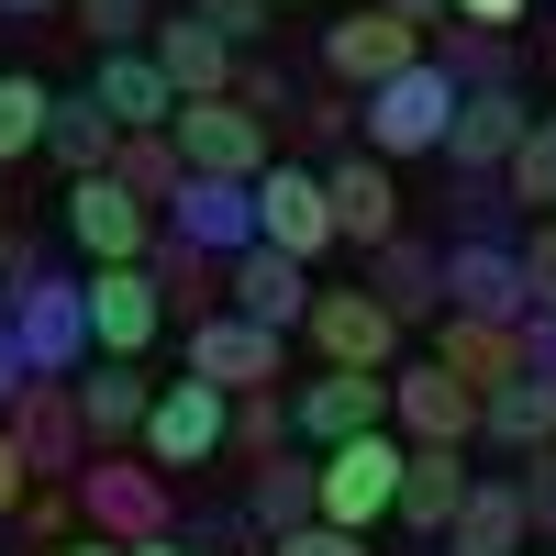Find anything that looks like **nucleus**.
I'll use <instances>...</instances> for the list:
<instances>
[{
  "instance_id": "1",
  "label": "nucleus",
  "mask_w": 556,
  "mask_h": 556,
  "mask_svg": "<svg viewBox=\"0 0 556 556\" xmlns=\"http://www.w3.org/2000/svg\"><path fill=\"white\" fill-rule=\"evenodd\" d=\"M445 123H456V78L434 56H412L401 78H379L356 101V134H367V156H445Z\"/></svg>"
},
{
  "instance_id": "2",
  "label": "nucleus",
  "mask_w": 556,
  "mask_h": 556,
  "mask_svg": "<svg viewBox=\"0 0 556 556\" xmlns=\"http://www.w3.org/2000/svg\"><path fill=\"white\" fill-rule=\"evenodd\" d=\"M401 434L379 424V434H356V445H323L312 456V513L323 523H345V534H367V523H390V501H401Z\"/></svg>"
},
{
  "instance_id": "3",
  "label": "nucleus",
  "mask_w": 556,
  "mask_h": 556,
  "mask_svg": "<svg viewBox=\"0 0 556 556\" xmlns=\"http://www.w3.org/2000/svg\"><path fill=\"white\" fill-rule=\"evenodd\" d=\"M12 334L34 379H78L89 367V267H45L34 290L12 301Z\"/></svg>"
},
{
  "instance_id": "4",
  "label": "nucleus",
  "mask_w": 556,
  "mask_h": 556,
  "mask_svg": "<svg viewBox=\"0 0 556 556\" xmlns=\"http://www.w3.org/2000/svg\"><path fill=\"white\" fill-rule=\"evenodd\" d=\"M78 523L112 534V545L178 534V513H167V468H146V456H89V468H78Z\"/></svg>"
},
{
  "instance_id": "5",
  "label": "nucleus",
  "mask_w": 556,
  "mask_h": 556,
  "mask_svg": "<svg viewBox=\"0 0 556 556\" xmlns=\"http://www.w3.org/2000/svg\"><path fill=\"white\" fill-rule=\"evenodd\" d=\"M278 367H290V334H267V323H245V312H201L190 345H178V379H212L223 401L267 390Z\"/></svg>"
},
{
  "instance_id": "6",
  "label": "nucleus",
  "mask_w": 556,
  "mask_h": 556,
  "mask_svg": "<svg viewBox=\"0 0 556 556\" xmlns=\"http://www.w3.org/2000/svg\"><path fill=\"white\" fill-rule=\"evenodd\" d=\"M56 212H67V245H78L89 267H146V256H156V212L134 201L112 167H101V178H67Z\"/></svg>"
},
{
  "instance_id": "7",
  "label": "nucleus",
  "mask_w": 556,
  "mask_h": 556,
  "mask_svg": "<svg viewBox=\"0 0 556 556\" xmlns=\"http://www.w3.org/2000/svg\"><path fill=\"white\" fill-rule=\"evenodd\" d=\"M256 245H267V256H290V267H312L323 245H334L323 167H290V156H267V167H256Z\"/></svg>"
},
{
  "instance_id": "8",
  "label": "nucleus",
  "mask_w": 556,
  "mask_h": 556,
  "mask_svg": "<svg viewBox=\"0 0 556 556\" xmlns=\"http://www.w3.org/2000/svg\"><path fill=\"white\" fill-rule=\"evenodd\" d=\"M167 146H178V167H190V178H256V167H267V123L223 89V101H178Z\"/></svg>"
},
{
  "instance_id": "9",
  "label": "nucleus",
  "mask_w": 556,
  "mask_h": 556,
  "mask_svg": "<svg viewBox=\"0 0 556 556\" xmlns=\"http://www.w3.org/2000/svg\"><path fill=\"white\" fill-rule=\"evenodd\" d=\"M390 424V379H367V367H323V379L290 390V434L323 456V445H356Z\"/></svg>"
},
{
  "instance_id": "10",
  "label": "nucleus",
  "mask_w": 556,
  "mask_h": 556,
  "mask_svg": "<svg viewBox=\"0 0 556 556\" xmlns=\"http://www.w3.org/2000/svg\"><path fill=\"white\" fill-rule=\"evenodd\" d=\"M223 434H235V401L212 379H167L134 445H146V468H201V456H223Z\"/></svg>"
},
{
  "instance_id": "11",
  "label": "nucleus",
  "mask_w": 556,
  "mask_h": 556,
  "mask_svg": "<svg viewBox=\"0 0 556 556\" xmlns=\"http://www.w3.org/2000/svg\"><path fill=\"white\" fill-rule=\"evenodd\" d=\"M434 278H445V312H468V323H523V256L513 245H490V235H456L434 245Z\"/></svg>"
},
{
  "instance_id": "12",
  "label": "nucleus",
  "mask_w": 556,
  "mask_h": 556,
  "mask_svg": "<svg viewBox=\"0 0 556 556\" xmlns=\"http://www.w3.org/2000/svg\"><path fill=\"white\" fill-rule=\"evenodd\" d=\"M323 201H334V245H356V256H379L390 235H401V178H390V156H323Z\"/></svg>"
},
{
  "instance_id": "13",
  "label": "nucleus",
  "mask_w": 556,
  "mask_h": 556,
  "mask_svg": "<svg viewBox=\"0 0 556 556\" xmlns=\"http://www.w3.org/2000/svg\"><path fill=\"white\" fill-rule=\"evenodd\" d=\"M412 56H424V34L390 23V12H334V23H323V78H334L345 101H367V89L401 78Z\"/></svg>"
},
{
  "instance_id": "14",
  "label": "nucleus",
  "mask_w": 556,
  "mask_h": 556,
  "mask_svg": "<svg viewBox=\"0 0 556 556\" xmlns=\"http://www.w3.org/2000/svg\"><path fill=\"white\" fill-rule=\"evenodd\" d=\"M0 424H12V445H23L34 479H78L89 468V424H78V390L67 379H23V401L0 412Z\"/></svg>"
},
{
  "instance_id": "15",
  "label": "nucleus",
  "mask_w": 556,
  "mask_h": 556,
  "mask_svg": "<svg viewBox=\"0 0 556 556\" xmlns=\"http://www.w3.org/2000/svg\"><path fill=\"white\" fill-rule=\"evenodd\" d=\"M178 245H201V256H223L235 267L245 245H256V178H178V201L156 212Z\"/></svg>"
},
{
  "instance_id": "16",
  "label": "nucleus",
  "mask_w": 556,
  "mask_h": 556,
  "mask_svg": "<svg viewBox=\"0 0 556 556\" xmlns=\"http://www.w3.org/2000/svg\"><path fill=\"white\" fill-rule=\"evenodd\" d=\"M312 356L323 367H367V379H390V356H401V323L367 301V290H312Z\"/></svg>"
},
{
  "instance_id": "17",
  "label": "nucleus",
  "mask_w": 556,
  "mask_h": 556,
  "mask_svg": "<svg viewBox=\"0 0 556 556\" xmlns=\"http://www.w3.org/2000/svg\"><path fill=\"white\" fill-rule=\"evenodd\" d=\"M390 434H401V445H456V456H468V445H479V390H456L434 356L401 367V379H390Z\"/></svg>"
},
{
  "instance_id": "18",
  "label": "nucleus",
  "mask_w": 556,
  "mask_h": 556,
  "mask_svg": "<svg viewBox=\"0 0 556 556\" xmlns=\"http://www.w3.org/2000/svg\"><path fill=\"white\" fill-rule=\"evenodd\" d=\"M167 334V301L146 267H89V356H134L146 367V345Z\"/></svg>"
},
{
  "instance_id": "19",
  "label": "nucleus",
  "mask_w": 556,
  "mask_h": 556,
  "mask_svg": "<svg viewBox=\"0 0 556 556\" xmlns=\"http://www.w3.org/2000/svg\"><path fill=\"white\" fill-rule=\"evenodd\" d=\"M523 123H534V101H523V89H456L445 167H456V178H501V156L523 146Z\"/></svg>"
},
{
  "instance_id": "20",
  "label": "nucleus",
  "mask_w": 556,
  "mask_h": 556,
  "mask_svg": "<svg viewBox=\"0 0 556 556\" xmlns=\"http://www.w3.org/2000/svg\"><path fill=\"white\" fill-rule=\"evenodd\" d=\"M78 424H89V456H112V445H134V434H146V412H156V379H146V367H134V356H89L78 367Z\"/></svg>"
},
{
  "instance_id": "21",
  "label": "nucleus",
  "mask_w": 556,
  "mask_h": 556,
  "mask_svg": "<svg viewBox=\"0 0 556 556\" xmlns=\"http://www.w3.org/2000/svg\"><path fill=\"white\" fill-rule=\"evenodd\" d=\"M146 56H156V78L178 89V101H223V89H235V45H223L212 23H190V12H156L146 23Z\"/></svg>"
},
{
  "instance_id": "22",
  "label": "nucleus",
  "mask_w": 556,
  "mask_h": 556,
  "mask_svg": "<svg viewBox=\"0 0 556 556\" xmlns=\"http://www.w3.org/2000/svg\"><path fill=\"white\" fill-rule=\"evenodd\" d=\"M312 290H323V278L290 267V256H267V245H245L235 267H223V312L267 323V334H301V323H312Z\"/></svg>"
},
{
  "instance_id": "23",
  "label": "nucleus",
  "mask_w": 556,
  "mask_h": 556,
  "mask_svg": "<svg viewBox=\"0 0 556 556\" xmlns=\"http://www.w3.org/2000/svg\"><path fill=\"white\" fill-rule=\"evenodd\" d=\"M78 89H89V101H101L123 134H167V123H178V89L156 78L146 45H112V56H89V78H78Z\"/></svg>"
},
{
  "instance_id": "24",
  "label": "nucleus",
  "mask_w": 556,
  "mask_h": 556,
  "mask_svg": "<svg viewBox=\"0 0 556 556\" xmlns=\"http://www.w3.org/2000/svg\"><path fill=\"white\" fill-rule=\"evenodd\" d=\"M468 479H479V468H468L456 445H412V456H401V501H390V523L434 545V534L456 523V501H468Z\"/></svg>"
},
{
  "instance_id": "25",
  "label": "nucleus",
  "mask_w": 556,
  "mask_h": 556,
  "mask_svg": "<svg viewBox=\"0 0 556 556\" xmlns=\"http://www.w3.org/2000/svg\"><path fill=\"white\" fill-rule=\"evenodd\" d=\"M434 367L456 390H501V379H523V356H513V323H468V312H434Z\"/></svg>"
},
{
  "instance_id": "26",
  "label": "nucleus",
  "mask_w": 556,
  "mask_h": 556,
  "mask_svg": "<svg viewBox=\"0 0 556 556\" xmlns=\"http://www.w3.org/2000/svg\"><path fill=\"white\" fill-rule=\"evenodd\" d=\"M367 301H379V312L401 323V334H412V323H434V312H445V278H434V245L390 235L379 256H367Z\"/></svg>"
},
{
  "instance_id": "27",
  "label": "nucleus",
  "mask_w": 556,
  "mask_h": 556,
  "mask_svg": "<svg viewBox=\"0 0 556 556\" xmlns=\"http://www.w3.org/2000/svg\"><path fill=\"white\" fill-rule=\"evenodd\" d=\"M434 545H445V556H534L513 479H468V501H456V523H445Z\"/></svg>"
},
{
  "instance_id": "28",
  "label": "nucleus",
  "mask_w": 556,
  "mask_h": 556,
  "mask_svg": "<svg viewBox=\"0 0 556 556\" xmlns=\"http://www.w3.org/2000/svg\"><path fill=\"white\" fill-rule=\"evenodd\" d=\"M112 146H123V123L89 101V89H56V112H45V156H56L67 178H101V167H112Z\"/></svg>"
},
{
  "instance_id": "29",
  "label": "nucleus",
  "mask_w": 556,
  "mask_h": 556,
  "mask_svg": "<svg viewBox=\"0 0 556 556\" xmlns=\"http://www.w3.org/2000/svg\"><path fill=\"white\" fill-rule=\"evenodd\" d=\"M479 434H490L501 456H534V445H556V390H545V379H501V390L479 401Z\"/></svg>"
},
{
  "instance_id": "30",
  "label": "nucleus",
  "mask_w": 556,
  "mask_h": 556,
  "mask_svg": "<svg viewBox=\"0 0 556 556\" xmlns=\"http://www.w3.org/2000/svg\"><path fill=\"white\" fill-rule=\"evenodd\" d=\"M146 278H156V301H167V312H190V323H201V312H223V256L178 245L167 223H156V256H146Z\"/></svg>"
},
{
  "instance_id": "31",
  "label": "nucleus",
  "mask_w": 556,
  "mask_h": 556,
  "mask_svg": "<svg viewBox=\"0 0 556 556\" xmlns=\"http://www.w3.org/2000/svg\"><path fill=\"white\" fill-rule=\"evenodd\" d=\"M424 56L456 78V89H513V34H479V23H434Z\"/></svg>"
},
{
  "instance_id": "32",
  "label": "nucleus",
  "mask_w": 556,
  "mask_h": 556,
  "mask_svg": "<svg viewBox=\"0 0 556 556\" xmlns=\"http://www.w3.org/2000/svg\"><path fill=\"white\" fill-rule=\"evenodd\" d=\"M245 523H256V534H301V523H323V513H312V468H301V456H256Z\"/></svg>"
},
{
  "instance_id": "33",
  "label": "nucleus",
  "mask_w": 556,
  "mask_h": 556,
  "mask_svg": "<svg viewBox=\"0 0 556 556\" xmlns=\"http://www.w3.org/2000/svg\"><path fill=\"white\" fill-rule=\"evenodd\" d=\"M501 201L534 212V223L556 212V112H534V123H523V146L501 156Z\"/></svg>"
},
{
  "instance_id": "34",
  "label": "nucleus",
  "mask_w": 556,
  "mask_h": 556,
  "mask_svg": "<svg viewBox=\"0 0 556 556\" xmlns=\"http://www.w3.org/2000/svg\"><path fill=\"white\" fill-rule=\"evenodd\" d=\"M112 178H123V190L146 201V212H167L190 167H178V146H167V134H123V146H112Z\"/></svg>"
},
{
  "instance_id": "35",
  "label": "nucleus",
  "mask_w": 556,
  "mask_h": 556,
  "mask_svg": "<svg viewBox=\"0 0 556 556\" xmlns=\"http://www.w3.org/2000/svg\"><path fill=\"white\" fill-rule=\"evenodd\" d=\"M45 112H56V89L23 78V67H0V167H12V156H45Z\"/></svg>"
},
{
  "instance_id": "36",
  "label": "nucleus",
  "mask_w": 556,
  "mask_h": 556,
  "mask_svg": "<svg viewBox=\"0 0 556 556\" xmlns=\"http://www.w3.org/2000/svg\"><path fill=\"white\" fill-rule=\"evenodd\" d=\"M278 445H290V401H278V390H245V401H235V434H223V456H278Z\"/></svg>"
},
{
  "instance_id": "37",
  "label": "nucleus",
  "mask_w": 556,
  "mask_h": 556,
  "mask_svg": "<svg viewBox=\"0 0 556 556\" xmlns=\"http://www.w3.org/2000/svg\"><path fill=\"white\" fill-rule=\"evenodd\" d=\"M67 23H78L89 45H101V56H112V45H146V23H156V0H67Z\"/></svg>"
},
{
  "instance_id": "38",
  "label": "nucleus",
  "mask_w": 556,
  "mask_h": 556,
  "mask_svg": "<svg viewBox=\"0 0 556 556\" xmlns=\"http://www.w3.org/2000/svg\"><path fill=\"white\" fill-rule=\"evenodd\" d=\"M513 501H523V534H534V545H556V445L513 456Z\"/></svg>"
},
{
  "instance_id": "39",
  "label": "nucleus",
  "mask_w": 556,
  "mask_h": 556,
  "mask_svg": "<svg viewBox=\"0 0 556 556\" xmlns=\"http://www.w3.org/2000/svg\"><path fill=\"white\" fill-rule=\"evenodd\" d=\"M178 12H190V23H212L223 45H235V56H245V45L267 34V0H178Z\"/></svg>"
},
{
  "instance_id": "40",
  "label": "nucleus",
  "mask_w": 556,
  "mask_h": 556,
  "mask_svg": "<svg viewBox=\"0 0 556 556\" xmlns=\"http://www.w3.org/2000/svg\"><path fill=\"white\" fill-rule=\"evenodd\" d=\"M235 101H245L256 123H290V112H301V89L278 78V67H256V56H245V67H235Z\"/></svg>"
},
{
  "instance_id": "41",
  "label": "nucleus",
  "mask_w": 556,
  "mask_h": 556,
  "mask_svg": "<svg viewBox=\"0 0 556 556\" xmlns=\"http://www.w3.org/2000/svg\"><path fill=\"white\" fill-rule=\"evenodd\" d=\"M513 256H523V301H534V312H556V212L534 223V235H523Z\"/></svg>"
},
{
  "instance_id": "42",
  "label": "nucleus",
  "mask_w": 556,
  "mask_h": 556,
  "mask_svg": "<svg viewBox=\"0 0 556 556\" xmlns=\"http://www.w3.org/2000/svg\"><path fill=\"white\" fill-rule=\"evenodd\" d=\"M34 278H45V245H34L23 223H12V235H0V312H12V301L34 290Z\"/></svg>"
},
{
  "instance_id": "43",
  "label": "nucleus",
  "mask_w": 556,
  "mask_h": 556,
  "mask_svg": "<svg viewBox=\"0 0 556 556\" xmlns=\"http://www.w3.org/2000/svg\"><path fill=\"white\" fill-rule=\"evenodd\" d=\"M513 356H523V379L556 390V312H523V323H513Z\"/></svg>"
},
{
  "instance_id": "44",
  "label": "nucleus",
  "mask_w": 556,
  "mask_h": 556,
  "mask_svg": "<svg viewBox=\"0 0 556 556\" xmlns=\"http://www.w3.org/2000/svg\"><path fill=\"white\" fill-rule=\"evenodd\" d=\"M267 556H367V534H345V523H301V534H267Z\"/></svg>"
},
{
  "instance_id": "45",
  "label": "nucleus",
  "mask_w": 556,
  "mask_h": 556,
  "mask_svg": "<svg viewBox=\"0 0 556 556\" xmlns=\"http://www.w3.org/2000/svg\"><path fill=\"white\" fill-rule=\"evenodd\" d=\"M290 123H312V146H334V156H345V134H356V101L334 89V101H301Z\"/></svg>"
},
{
  "instance_id": "46",
  "label": "nucleus",
  "mask_w": 556,
  "mask_h": 556,
  "mask_svg": "<svg viewBox=\"0 0 556 556\" xmlns=\"http://www.w3.org/2000/svg\"><path fill=\"white\" fill-rule=\"evenodd\" d=\"M23 490H34V468H23V445H12V424H0V523L23 513Z\"/></svg>"
},
{
  "instance_id": "47",
  "label": "nucleus",
  "mask_w": 556,
  "mask_h": 556,
  "mask_svg": "<svg viewBox=\"0 0 556 556\" xmlns=\"http://www.w3.org/2000/svg\"><path fill=\"white\" fill-rule=\"evenodd\" d=\"M445 12H456V23H479V34H513L534 0H445Z\"/></svg>"
},
{
  "instance_id": "48",
  "label": "nucleus",
  "mask_w": 556,
  "mask_h": 556,
  "mask_svg": "<svg viewBox=\"0 0 556 556\" xmlns=\"http://www.w3.org/2000/svg\"><path fill=\"white\" fill-rule=\"evenodd\" d=\"M23 379H34V367H23V334H12V312H0V412L23 401Z\"/></svg>"
},
{
  "instance_id": "49",
  "label": "nucleus",
  "mask_w": 556,
  "mask_h": 556,
  "mask_svg": "<svg viewBox=\"0 0 556 556\" xmlns=\"http://www.w3.org/2000/svg\"><path fill=\"white\" fill-rule=\"evenodd\" d=\"M367 12H390V23H412V34H434V23H456L445 0H367Z\"/></svg>"
},
{
  "instance_id": "50",
  "label": "nucleus",
  "mask_w": 556,
  "mask_h": 556,
  "mask_svg": "<svg viewBox=\"0 0 556 556\" xmlns=\"http://www.w3.org/2000/svg\"><path fill=\"white\" fill-rule=\"evenodd\" d=\"M12 23H67V0H0Z\"/></svg>"
},
{
  "instance_id": "51",
  "label": "nucleus",
  "mask_w": 556,
  "mask_h": 556,
  "mask_svg": "<svg viewBox=\"0 0 556 556\" xmlns=\"http://www.w3.org/2000/svg\"><path fill=\"white\" fill-rule=\"evenodd\" d=\"M56 556H123V545H112V534H67Z\"/></svg>"
},
{
  "instance_id": "52",
  "label": "nucleus",
  "mask_w": 556,
  "mask_h": 556,
  "mask_svg": "<svg viewBox=\"0 0 556 556\" xmlns=\"http://www.w3.org/2000/svg\"><path fill=\"white\" fill-rule=\"evenodd\" d=\"M123 556H190V545H178V534H146V545H123Z\"/></svg>"
},
{
  "instance_id": "53",
  "label": "nucleus",
  "mask_w": 556,
  "mask_h": 556,
  "mask_svg": "<svg viewBox=\"0 0 556 556\" xmlns=\"http://www.w3.org/2000/svg\"><path fill=\"white\" fill-rule=\"evenodd\" d=\"M0 235H12V190H0Z\"/></svg>"
},
{
  "instance_id": "54",
  "label": "nucleus",
  "mask_w": 556,
  "mask_h": 556,
  "mask_svg": "<svg viewBox=\"0 0 556 556\" xmlns=\"http://www.w3.org/2000/svg\"><path fill=\"white\" fill-rule=\"evenodd\" d=\"M267 12H278V0H267Z\"/></svg>"
}]
</instances>
